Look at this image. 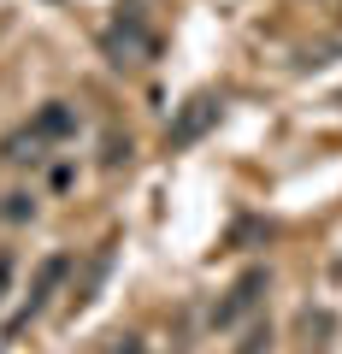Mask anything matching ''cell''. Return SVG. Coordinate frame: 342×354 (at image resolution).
I'll return each instance as SVG.
<instances>
[{"label": "cell", "mask_w": 342, "mask_h": 354, "mask_svg": "<svg viewBox=\"0 0 342 354\" xmlns=\"http://www.w3.org/2000/svg\"><path fill=\"white\" fill-rule=\"evenodd\" d=\"M0 160H6V165H41V160H48V142L24 124V130H12V136L0 142Z\"/></svg>", "instance_id": "obj_6"}, {"label": "cell", "mask_w": 342, "mask_h": 354, "mask_svg": "<svg viewBox=\"0 0 342 354\" xmlns=\"http://www.w3.org/2000/svg\"><path fill=\"white\" fill-rule=\"evenodd\" d=\"M6 290H12V254H0V301H6Z\"/></svg>", "instance_id": "obj_11"}, {"label": "cell", "mask_w": 342, "mask_h": 354, "mask_svg": "<svg viewBox=\"0 0 342 354\" xmlns=\"http://www.w3.org/2000/svg\"><path fill=\"white\" fill-rule=\"evenodd\" d=\"M218 113H225L218 95H189V101L178 106V118H171V130H165V148H195V142L218 124Z\"/></svg>", "instance_id": "obj_3"}, {"label": "cell", "mask_w": 342, "mask_h": 354, "mask_svg": "<svg viewBox=\"0 0 342 354\" xmlns=\"http://www.w3.org/2000/svg\"><path fill=\"white\" fill-rule=\"evenodd\" d=\"M30 130H36L41 142H71V136H77V106H65V101H48L36 118H30Z\"/></svg>", "instance_id": "obj_5"}, {"label": "cell", "mask_w": 342, "mask_h": 354, "mask_svg": "<svg viewBox=\"0 0 342 354\" xmlns=\"http://www.w3.org/2000/svg\"><path fill=\"white\" fill-rule=\"evenodd\" d=\"M101 160H106V165H118V160H130V136H124V142H118V136H106V153H101Z\"/></svg>", "instance_id": "obj_10"}, {"label": "cell", "mask_w": 342, "mask_h": 354, "mask_svg": "<svg viewBox=\"0 0 342 354\" xmlns=\"http://www.w3.org/2000/svg\"><path fill=\"white\" fill-rule=\"evenodd\" d=\"M266 290H272V272H266V266H248V272L225 290V301L213 307V330H236L242 319L260 307V295H266Z\"/></svg>", "instance_id": "obj_1"}, {"label": "cell", "mask_w": 342, "mask_h": 354, "mask_svg": "<svg viewBox=\"0 0 342 354\" xmlns=\"http://www.w3.org/2000/svg\"><path fill=\"white\" fill-rule=\"evenodd\" d=\"M236 354H272V325H248V337H242Z\"/></svg>", "instance_id": "obj_8"}, {"label": "cell", "mask_w": 342, "mask_h": 354, "mask_svg": "<svg viewBox=\"0 0 342 354\" xmlns=\"http://www.w3.org/2000/svg\"><path fill=\"white\" fill-rule=\"evenodd\" d=\"M95 354H142V337H130V330H118V337H106Z\"/></svg>", "instance_id": "obj_9"}, {"label": "cell", "mask_w": 342, "mask_h": 354, "mask_svg": "<svg viewBox=\"0 0 342 354\" xmlns=\"http://www.w3.org/2000/svg\"><path fill=\"white\" fill-rule=\"evenodd\" d=\"M101 53L118 65V71H136V65H148L153 53H160V41H153L136 18H118V24L101 30Z\"/></svg>", "instance_id": "obj_2"}, {"label": "cell", "mask_w": 342, "mask_h": 354, "mask_svg": "<svg viewBox=\"0 0 342 354\" xmlns=\"http://www.w3.org/2000/svg\"><path fill=\"white\" fill-rule=\"evenodd\" d=\"M0 218H6V225H24V218H36V195H6V201H0Z\"/></svg>", "instance_id": "obj_7"}, {"label": "cell", "mask_w": 342, "mask_h": 354, "mask_svg": "<svg viewBox=\"0 0 342 354\" xmlns=\"http://www.w3.org/2000/svg\"><path fill=\"white\" fill-rule=\"evenodd\" d=\"M65 272H71V260H65V254H48V260L36 266V278H30V295H24V313L12 319V330H24L30 319H36L41 307L53 301V290H59V283H65Z\"/></svg>", "instance_id": "obj_4"}]
</instances>
